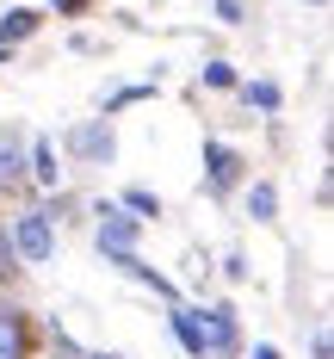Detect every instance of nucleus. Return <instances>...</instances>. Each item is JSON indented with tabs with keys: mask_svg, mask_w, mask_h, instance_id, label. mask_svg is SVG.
Instances as JSON below:
<instances>
[{
	"mask_svg": "<svg viewBox=\"0 0 334 359\" xmlns=\"http://www.w3.org/2000/svg\"><path fill=\"white\" fill-rule=\"evenodd\" d=\"M6 236H13V254L25 266H50L56 260V217L43 211V205H25V211L6 223Z\"/></svg>",
	"mask_w": 334,
	"mask_h": 359,
	"instance_id": "nucleus-1",
	"label": "nucleus"
},
{
	"mask_svg": "<svg viewBox=\"0 0 334 359\" xmlns=\"http://www.w3.org/2000/svg\"><path fill=\"white\" fill-rule=\"evenodd\" d=\"M137 236H143V223L124 211V205H99V223H93V242H99V254H137Z\"/></svg>",
	"mask_w": 334,
	"mask_h": 359,
	"instance_id": "nucleus-2",
	"label": "nucleus"
},
{
	"mask_svg": "<svg viewBox=\"0 0 334 359\" xmlns=\"http://www.w3.org/2000/svg\"><path fill=\"white\" fill-rule=\"evenodd\" d=\"M198 323H204V359H235V353H242L235 304H211V310H198Z\"/></svg>",
	"mask_w": 334,
	"mask_h": 359,
	"instance_id": "nucleus-3",
	"label": "nucleus"
},
{
	"mask_svg": "<svg viewBox=\"0 0 334 359\" xmlns=\"http://www.w3.org/2000/svg\"><path fill=\"white\" fill-rule=\"evenodd\" d=\"M204 168H211V192H235L242 174H248V161H242L229 143H217V137L204 143Z\"/></svg>",
	"mask_w": 334,
	"mask_h": 359,
	"instance_id": "nucleus-4",
	"label": "nucleus"
},
{
	"mask_svg": "<svg viewBox=\"0 0 334 359\" xmlns=\"http://www.w3.org/2000/svg\"><path fill=\"white\" fill-rule=\"evenodd\" d=\"M0 359H32V316L0 304Z\"/></svg>",
	"mask_w": 334,
	"mask_h": 359,
	"instance_id": "nucleus-5",
	"label": "nucleus"
},
{
	"mask_svg": "<svg viewBox=\"0 0 334 359\" xmlns=\"http://www.w3.org/2000/svg\"><path fill=\"white\" fill-rule=\"evenodd\" d=\"M74 155H81V161H111V155H118L111 118H93V124H81V130H74Z\"/></svg>",
	"mask_w": 334,
	"mask_h": 359,
	"instance_id": "nucleus-6",
	"label": "nucleus"
},
{
	"mask_svg": "<svg viewBox=\"0 0 334 359\" xmlns=\"http://www.w3.org/2000/svg\"><path fill=\"white\" fill-rule=\"evenodd\" d=\"M25 174H32L43 192H56V186H62V168H56V143H50V137H32V143H25Z\"/></svg>",
	"mask_w": 334,
	"mask_h": 359,
	"instance_id": "nucleus-7",
	"label": "nucleus"
},
{
	"mask_svg": "<svg viewBox=\"0 0 334 359\" xmlns=\"http://www.w3.org/2000/svg\"><path fill=\"white\" fill-rule=\"evenodd\" d=\"M19 180H25V143H19V130L6 124V130H0V198H6Z\"/></svg>",
	"mask_w": 334,
	"mask_h": 359,
	"instance_id": "nucleus-8",
	"label": "nucleus"
},
{
	"mask_svg": "<svg viewBox=\"0 0 334 359\" xmlns=\"http://www.w3.org/2000/svg\"><path fill=\"white\" fill-rule=\"evenodd\" d=\"M167 323H174V341H180L186 353L204 359V323H198V310H192V304H174V316H167Z\"/></svg>",
	"mask_w": 334,
	"mask_h": 359,
	"instance_id": "nucleus-9",
	"label": "nucleus"
},
{
	"mask_svg": "<svg viewBox=\"0 0 334 359\" xmlns=\"http://www.w3.org/2000/svg\"><path fill=\"white\" fill-rule=\"evenodd\" d=\"M37 25H43L37 6H6L0 13V43H25V37H37Z\"/></svg>",
	"mask_w": 334,
	"mask_h": 359,
	"instance_id": "nucleus-10",
	"label": "nucleus"
},
{
	"mask_svg": "<svg viewBox=\"0 0 334 359\" xmlns=\"http://www.w3.org/2000/svg\"><path fill=\"white\" fill-rule=\"evenodd\" d=\"M248 217H254V223H272V217H279V186H272V180H254V186H248Z\"/></svg>",
	"mask_w": 334,
	"mask_h": 359,
	"instance_id": "nucleus-11",
	"label": "nucleus"
},
{
	"mask_svg": "<svg viewBox=\"0 0 334 359\" xmlns=\"http://www.w3.org/2000/svg\"><path fill=\"white\" fill-rule=\"evenodd\" d=\"M118 205H124V211L137 217V223H148V217H161V198H155V192H148V186H130V192H124V198H118Z\"/></svg>",
	"mask_w": 334,
	"mask_h": 359,
	"instance_id": "nucleus-12",
	"label": "nucleus"
},
{
	"mask_svg": "<svg viewBox=\"0 0 334 359\" xmlns=\"http://www.w3.org/2000/svg\"><path fill=\"white\" fill-rule=\"evenodd\" d=\"M242 100H248V111H279L285 93H279L272 81H248V87H242Z\"/></svg>",
	"mask_w": 334,
	"mask_h": 359,
	"instance_id": "nucleus-13",
	"label": "nucleus"
},
{
	"mask_svg": "<svg viewBox=\"0 0 334 359\" xmlns=\"http://www.w3.org/2000/svg\"><path fill=\"white\" fill-rule=\"evenodd\" d=\"M204 87H217V93H229V87H242V81H235V69H229V62H204Z\"/></svg>",
	"mask_w": 334,
	"mask_h": 359,
	"instance_id": "nucleus-14",
	"label": "nucleus"
},
{
	"mask_svg": "<svg viewBox=\"0 0 334 359\" xmlns=\"http://www.w3.org/2000/svg\"><path fill=\"white\" fill-rule=\"evenodd\" d=\"M148 93H155V87H124V93H111V100H106V118H111V111H124V106H137V100H148Z\"/></svg>",
	"mask_w": 334,
	"mask_h": 359,
	"instance_id": "nucleus-15",
	"label": "nucleus"
},
{
	"mask_svg": "<svg viewBox=\"0 0 334 359\" xmlns=\"http://www.w3.org/2000/svg\"><path fill=\"white\" fill-rule=\"evenodd\" d=\"M19 266V254H13V236H6V223H0V279Z\"/></svg>",
	"mask_w": 334,
	"mask_h": 359,
	"instance_id": "nucleus-16",
	"label": "nucleus"
},
{
	"mask_svg": "<svg viewBox=\"0 0 334 359\" xmlns=\"http://www.w3.org/2000/svg\"><path fill=\"white\" fill-rule=\"evenodd\" d=\"M87 6H93V0H56V19H81Z\"/></svg>",
	"mask_w": 334,
	"mask_h": 359,
	"instance_id": "nucleus-17",
	"label": "nucleus"
},
{
	"mask_svg": "<svg viewBox=\"0 0 334 359\" xmlns=\"http://www.w3.org/2000/svg\"><path fill=\"white\" fill-rule=\"evenodd\" d=\"M334 353V341H328V328H316V341H309V359H328Z\"/></svg>",
	"mask_w": 334,
	"mask_h": 359,
	"instance_id": "nucleus-18",
	"label": "nucleus"
},
{
	"mask_svg": "<svg viewBox=\"0 0 334 359\" xmlns=\"http://www.w3.org/2000/svg\"><path fill=\"white\" fill-rule=\"evenodd\" d=\"M217 19H229V25H242V0H217Z\"/></svg>",
	"mask_w": 334,
	"mask_h": 359,
	"instance_id": "nucleus-19",
	"label": "nucleus"
},
{
	"mask_svg": "<svg viewBox=\"0 0 334 359\" xmlns=\"http://www.w3.org/2000/svg\"><path fill=\"white\" fill-rule=\"evenodd\" d=\"M254 359H285V353H279L272 341H260V347H254Z\"/></svg>",
	"mask_w": 334,
	"mask_h": 359,
	"instance_id": "nucleus-20",
	"label": "nucleus"
},
{
	"mask_svg": "<svg viewBox=\"0 0 334 359\" xmlns=\"http://www.w3.org/2000/svg\"><path fill=\"white\" fill-rule=\"evenodd\" d=\"M74 359H124V353H74Z\"/></svg>",
	"mask_w": 334,
	"mask_h": 359,
	"instance_id": "nucleus-21",
	"label": "nucleus"
},
{
	"mask_svg": "<svg viewBox=\"0 0 334 359\" xmlns=\"http://www.w3.org/2000/svg\"><path fill=\"white\" fill-rule=\"evenodd\" d=\"M309 6H328V0H309Z\"/></svg>",
	"mask_w": 334,
	"mask_h": 359,
	"instance_id": "nucleus-22",
	"label": "nucleus"
}]
</instances>
